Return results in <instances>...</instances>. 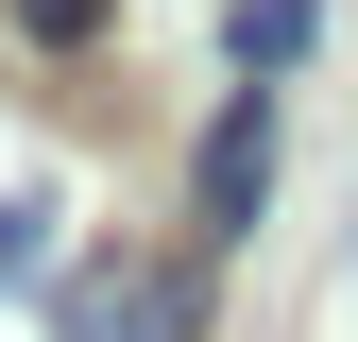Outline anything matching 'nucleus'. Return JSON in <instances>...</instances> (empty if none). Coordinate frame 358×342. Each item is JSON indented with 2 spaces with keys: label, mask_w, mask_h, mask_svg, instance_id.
I'll return each instance as SVG.
<instances>
[{
  "label": "nucleus",
  "mask_w": 358,
  "mask_h": 342,
  "mask_svg": "<svg viewBox=\"0 0 358 342\" xmlns=\"http://www.w3.org/2000/svg\"><path fill=\"white\" fill-rule=\"evenodd\" d=\"M0 291H52V205L0 189Z\"/></svg>",
  "instance_id": "nucleus-4"
},
{
  "label": "nucleus",
  "mask_w": 358,
  "mask_h": 342,
  "mask_svg": "<svg viewBox=\"0 0 358 342\" xmlns=\"http://www.w3.org/2000/svg\"><path fill=\"white\" fill-rule=\"evenodd\" d=\"M307 34H324V0H239V86H273Z\"/></svg>",
  "instance_id": "nucleus-3"
},
{
  "label": "nucleus",
  "mask_w": 358,
  "mask_h": 342,
  "mask_svg": "<svg viewBox=\"0 0 358 342\" xmlns=\"http://www.w3.org/2000/svg\"><path fill=\"white\" fill-rule=\"evenodd\" d=\"M17 34H34V52H85V34H103V0H17Z\"/></svg>",
  "instance_id": "nucleus-5"
},
{
  "label": "nucleus",
  "mask_w": 358,
  "mask_h": 342,
  "mask_svg": "<svg viewBox=\"0 0 358 342\" xmlns=\"http://www.w3.org/2000/svg\"><path fill=\"white\" fill-rule=\"evenodd\" d=\"M256 205H273V86H239L205 120V240H239Z\"/></svg>",
  "instance_id": "nucleus-2"
},
{
  "label": "nucleus",
  "mask_w": 358,
  "mask_h": 342,
  "mask_svg": "<svg viewBox=\"0 0 358 342\" xmlns=\"http://www.w3.org/2000/svg\"><path fill=\"white\" fill-rule=\"evenodd\" d=\"M52 342H205V256H154V240H103L52 274Z\"/></svg>",
  "instance_id": "nucleus-1"
}]
</instances>
